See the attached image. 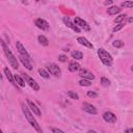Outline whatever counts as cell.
<instances>
[{
  "label": "cell",
  "mask_w": 133,
  "mask_h": 133,
  "mask_svg": "<svg viewBox=\"0 0 133 133\" xmlns=\"http://www.w3.org/2000/svg\"><path fill=\"white\" fill-rule=\"evenodd\" d=\"M125 133H133V128H129V129H126Z\"/></svg>",
  "instance_id": "33"
},
{
  "label": "cell",
  "mask_w": 133,
  "mask_h": 133,
  "mask_svg": "<svg viewBox=\"0 0 133 133\" xmlns=\"http://www.w3.org/2000/svg\"><path fill=\"white\" fill-rule=\"evenodd\" d=\"M47 69H48V71L50 72L51 75H54L55 77H60L61 75V71H60V69L57 65H55V64H48L47 65Z\"/></svg>",
  "instance_id": "4"
},
{
  "label": "cell",
  "mask_w": 133,
  "mask_h": 133,
  "mask_svg": "<svg viewBox=\"0 0 133 133\" xmlns=\"http://www.w3.org/2000/svg\"><path fill=\"white\" fill-rule=\"evenodd\" d=\"M67 94H68V96L71 98V99H73V100H78V99H79L78 94L75 93V92H73V90H69Z\"/></svg>",
  "instance_id": "25"
},
{
  "label": "cell",
  "mask_w": 133,
  "mask_h": 133,
  "mask_svg": "<svg viewBox=\"0 0 133 133\" xmlns=\"http://www.w3.org/2000/svg\"><path fill=\"white\" fill-rule=\"evenodd\" d=\"M27 104H28L29 108L31 109V111H33V113H34V114H37L38 116H41V115H42L40 108H39V107H38L37 105L34 104V103H33L32 101H30V100H27Z\"/></svg>",
  "instance_id": "12"
},
{
  "label": "cell",
  "mask_w": 133,
  "mask_h": 133,
  "mask_svg": "<svg viewBox=\"0 0 133 133\" xmlns=\"http://www.w3.org/2000/svg\"><path fill=\"white\" fill-rule=\"evenodd\" d=\"M112 45H113V47H115V48H122V47L124 46V42L121 41V40H115V41H113Z\"/></svg>",
  "instance_id": "27"
},
{
  "label": "cell",
  "mask_w": 133,
  "mask_h": 133,
  "mask_svg": "<svg viewBox=\"0 0 133 133\" xmlns=\"http://www.w3.org/2000/svg\"><path fill=\"white\" fill-rule=\"evenodd\" d=\"M77 42L80 44V45H82V46H84V47H87V48H90L92 49L94 46H93V44L90 43V42L87 40V39H85V38H83V37H79V38H77Z\"/></svg>",
  "instance_id": "13"
},
{
  "label": "cell",
  "mask_w": 133,
  "mask_h": 133,
  "mask_svg": "<svg viewBox=\"0 0 133 133\" xmlns=\"http://www.w3.org/2000/svg\"><path fill=\"white\" fill-rule=\"evenodd\" d=\"M39 74H40L41 77H43V78H45V79L50 78V75H49V73L47 71H45L44 69H40L39 70Z\"/></svg>",
  "instance_id": "22"
},
{
  "label": "cell",
  "mask_w": 133,
  "mask_h": 133,
  "mask_svg": "<svg viewBox=\"0 0 133 133\" xmlns=\"http://www.w3.org/2000/svg\"><path fill=\"white\" fill-rule=\"evenodd\" d=\"M14 78H15V81L17 82L18 85H20L21 87H24V86H25V84H26L25 81H24L22 78H21L19 75H14Z\"/></svg>",
  "instance_id": "19"
},
{
  "label": "cell",
  "mask_w": 133,
  "mask_h": 133,
  "mask_svg": "<svg viewBox=\"0 0 133 133\" xmlns=\"http://www.w3.org/2000/svg\"><path fill=\"white\" fill-rule=\"evenodd\" d=\"M24 78H25V81H26V83H27V84H28L33 90H37V92H38V90L40 89V86H39V84H38V83L36 82V81H34L32 78H31V77H29L28 75H24Z\"/></svg>",
  "instance_id": "10"
},
{
  "label": "cell",
  "mask_w": 133,
  "mask_h": 133,
  "mask_svg": "<svg viewBox=\"0 0 133 133\" xmlns=\"http://www.w3.org/2000/svg\"><path fill=\"white\" fill-rule=\"evenodd\" d=\"M51 131H52L53 133H65L64 131H61L60 129H58V128H55V127H51Z\"/></svg>",
  "instance_id": "32"
},
{
  "label": "cell",
  "mask_w": 133,
  "mask_h": 133,
  "mask_svg": "<svg viewBox=\"0 0 133 133\" xmlns=\"http://www.w3.org/2000/svg\"><path fill=\"white\" fill-rule=\"evenodd\" d=\"M131 70H132V71H133V66H132V68H131Z\"/></svg>",
  "instance_id": "37"
},
{
  "label": "cell",
  "mask_w": 133,
  "mask_h": 133,
  "mask_svg": "<svg viewBox=\"0 0 133 133\" xmlns=\"http://www.w3.org/2000/svg\"><path fill=\"white\" fill-rule=\"evenodd\" d=\"M124 25H125V23H122V24H118L117 26H115L114 28H113V32H116V31H118L120 29H122L123 27H124Z\"/></svg>",
  "instance_id": "30"
},
{
  "label": "cell",
  "mask_w": 133,
  "mask_h": 133,
  "mask_svg": "<svg viewBox=\"0 0 133 133\" xmlns=\"http://www.w3.org/2000/svg\"><path fill=\"white\" fill-rule=\"evenodd\" d=\"M122 8H133V1H124L121 3Z\"/></svg>",
  "instance_id": "28"
},
{
  "label": "cell",
  "mask_w": 133,
  "mask_h": 133,
  "mask_svg": "<svg viewBox=\"0 0 133 133\" xmlns=\"http://www.w3.org/2000/svg\"><path fill=\"white\" fill-rule=\"evenodd\" d=\"M21 107H22V111H23V113H24V115H25V117H26V120L29 122V124H30L39 133H43V131H42V128L40 127V125H39L38 122L36 121V118L32 116V114H31V112L29 111V109L27 108L24 104H21Z\"/></svg>",
  "instance_id": "1"
},
{
  "label": "cell",
  "mask_w": 133,
  "mask_h": 133,
  "mask_svg": "<svg viewBox=\"0 0 133 133\" xmlns=\"http://www.w3.org/2000/svg\"><path fill=\"white\" fill-rule=\"evenodd\" d=\"M79 76L82 77V79H87V80L95 79V75L86 69H80L79 70Z\"/></svg>",
  "instance_id": "5"
},
{
  "label": "cell",
  "mask_w": 133,
  "mask_h": 133,
  "mask_svg": "<svg viewBox=\"0 0 133 133\" xmlns=\"http://www.w3.org/2000/svg\"><path fill=\"white\" fill-rule=\"evenodd\" d=\"M34 23H36L37 27H39V28L42 29V30H49V27H50V25H49V23L47 22V21L42 19V18L37 19Z\"/></svg>",
  "instance_id": "7"
},
{
  "label": "cell",
  "mask_w": 133,
  "mask_h": 133,
  "mask_svg": "<svg viewBox=\"0 0 133 133\" xmlns=\"http://www.w3.org/2000/svg\"><path fill=\"white\" fill-rule=\"evenodd\" d=\"M111 3H112V1H111V0H110V1H105L104 2L105 5H108V4H111Z\"/></svg>",
  "instance_id": "34"
},
{
  "label": "cell",
  "mask_w": 133,
  "mask_h": 133,
  "mask_svg": "<svg viewBox=\"0 0 133 133\" xmlns=\"http://www.w3.org/2000/svg\"><path fill=\"white\" fill-rule=\"evenodd\" d=\"M64 22H65V24H66L68 27L72 28L74 31H76V32H80V28H79V27L77 26V25H75L74 23H72L68 17H65V18H64Z\"/></svg>",
  "instance_id": "14"
},
{
  "label": "cell",
  "mask_w": 133,
  "mask_h": 133,
  "mask_svg": "<svg viewBox=\"0 0 133 133\" xmlns=\"http://www.w3.org/2000/svg\"><path fill=\"white\" fill-rule=\"evenodd\" d=\"M20 61L23 64V66L27 69V70H29V71H31L32 70V65L30 64V60L28 58H26L25 56H22V55H20Z\"/></svg>",
  "instance_id": "15"
},
{
  "label": "cell",
  "mask_w": 133,
  "mask_h": 133,
  "mask_svg": "<svg viewBox=\"0 0 133 133\" xmlns=\"http://www.w3.org/2000/svg\"><path fill=\"white\" fill-rule=\"evenodd\" d=\"M87 96L89 98H97L98 97V94L96 92H93V90H89V92H87Z\"/></svg>",
  "instance_id": "29"
},
{
  "label": "cell",
  "mask_w": 133,
  "mask_h": 133,
  "mask_svg": "<svg viewBox=\"0 0 133 133\" xmlns=\"http://www.w3.org/2000/svg\"><path fill=\"white\" fill-rule=\"evenodd\" d=\"M129 22H133V18H129Z\"/></svg>",
  "instance_id": "36"
},
{
  "label": "cell",
  "mask_w": 133,
  "mask_h": 133,
  "mask_svg": "<svg viewBox=\"0 0 133 133\" xmlns=\"http://www.w3.org/2000/svg\"><path fill=\"white\" fill-rule=\"evenodd\" d=\"M1 47H2V50H3L4 54H5V56L8 57V59H9L10 65H11L14 69H16V70H17V69L19 68L18 60H17V58H16L15 55H14V54L12 53V51L9 49V47L6 46V44H5V42H4V41H1Z\"/></svg>",
  "instance_id": "2"
},
{
  "label": "cell",
  "mask_w": 133,
  "mask_h": 133,
  "mask_svg": "<svg viewBox=\"0 0 133 133\" xmlns=\"http://www.w3.org/2000/svg\"><path fill=\"white\" fill-rule=\"evenodd\" d=\"M121 11H122L121 8H118V6H116V5H113V6H110V8H108L107 13L109 14V15L112 16V15H116V14L121 13Z\"/></svg>",
  "instance_id": "18"
},
{
  "label": "cell",
  "mask_w": 133,
  "mask_h": 133,
  "mask_svg": "<svg viewBox=\"0 0 133 133\" xmlns=\"http://www.w3.org/2000/svg\"><path fill=\"white\" fill-rule=\"evenodd\" d=\"M87 133H98V132H96V131H94V130H89Z\"/></svg>",
  "instance_id": "35"
},
{
  "label": "cell",
  "mask_w": 133,
  "mask_h": 133,
  "mask_svg": "<svg viewBox=\"0 0 133 133\" xmlns=\"http://www.w3.org/2000/svg\"><path fill=\"white\" fill-rule=\"evenodd\" d=\"M14 133H17V132H14Z\"/></svg>",
  "instance_id": "39"
},
{
  "label": "cell",
  "mask_w": 133,
  "mask_h": 133,
  "mask_svg": "<svg viewBox=\"0 0 133 133\" xmlns=\"http://www.w3.org/2000/svg\"><path fill=\"white\" fill-rule=\"evenodd\" d=\"M126 15H121V16H118L114 19V22L115 23H118V24H122V23H125V21H126Z\"/></svg>",
  "instance_id": "23"
},
{
  "label": "cell",
  "mask_w": 133,
  "mask_h": 133,
  "mask_svg": "<svg viewBox=\"0 0 133 133\" xmlns=\"http://www.w3.org/2000/svg\"><path fill=\"white\" fill-rule=\"evenodd\" d=\"M103 118H104V121L108 123V124H114L116 122V116L114 113L112 112H110V111H107V112H105L103 114Z\"/></svg>",
  "instance_id": "9"
},
{
  "label": "cell",
  "mask_w": 133,
  "mask_h": 133,
  "mask_svg": "<svg viewBox=\"0 0 133 133\" xmlns=\"http://www.w3.org/2000/svg\"><path fill=\"white\" fill-rule=\"evenodd\" d=\"M74 22H75V24L76 25H78V26H80V27H82L84 30H90V27H89V25L87 24V22L86 21H84L83 19H81V18H79V17H75V20H74Z\"/></svg>",
  "instance_id": "11"
},
{
  "label": "cell",
  "mask_w": 133,
  "mask_h": 133,
  "mask_svg": "<svg viewBox=\"0 0 133 133\" xmlns=\"http://www.w3.org/2000/svg\"><path fill=\"white\" fill-rule=\"evenodd\" d=\"M3 72H4V75L6 76V78H8V80L11 83H13V84L17 87V84L15 83V78H14V75H12V73H11V71L9 70V68H4L3 69Z\"/></svg>",
  "instance_id": "16"
},
{
  "label": "cell",
  "mask_w": 133,
  "mask_h": 133,
  "mask_svg": "<svg viewBox=\"0 0 133 133\" xmlns=\"http://www.w3.org/2000/svg\"><path fill=\"white\" fill-rule=\"evenodd\" d=\"M82 109L84 110L85 112L89 113V114H97V112H98L97 109H96V107L94 106V105L89 104V103H87V102H84V103H83Z\"/></svg>",
  "instance_id": "8"
},
{
  "label": "cell",
  "mask_w": 133,
  "mask_h": 133,
  "mask_svg": "<svg viewBox=\"0 0 133 133\" xmlns=\"http://www.w3.org/2000/svg\"><path fill=\"white\" fill-rule=\"evenodd\" d=\"M80 69V66L78 62H76L75 60H72L69 62V71L70 72H75V71H78Z\"/></svg>",
  "instance_id": "17"
},
{
  "label": "cell",
  "mask_w": 133,
  "mask_h": 133,
  "mask_svg": "<svg viewBox=\"0 0 133 133\" xmlns=\"http://www.w3.org/2000/svg\"><path fill=\"white\" fill-rule=\"evenodd\" d=\"M38 40H39L41 45H43V46H48L49 45V41H48V39L45 36H42V34H41V36L38 37Z\"/></svg>",
  "instance_id": "21"
},
{
  "label": "cell",
  "mask_w": 133,
  "mask_h": 133,
  "mask_svg": "<svg viewBox=\"0 0 133 133\" xmlns=\"http://www.w3.org/2000/svg\"><path fill=\"white\" fill-rule=\"evenodd\" d=\"M79 85L80 86H90L92 85V81L87 79H81L79 81Z\"/></svg>",
  "instance_id": "24"
},
{
  "label": "cell",
  "mask_w": 133,
  "mask_h": 133,
  "mask_svg": "<svg viewBox=\"0 0 133 133\" xmlns=\"http://www.w3.org/2000/svg\"><path fill=\"white\" fill-rule=\"evenodd\" d=\"M71 54H72V57L75 58V59H77V60H80V59L83 58V54H82V52H80V51L75 50V51H72Z\"/></svg>",
  "instance_id": "20"
},
{
  "label": "cell",
  "mask_w": 133,
  "mask_h": 133,
  "mask_svg": "<svg viewBox=\"0 0 133 133\" xmlns=\"http://www.w3.org/2000/svg\"><path fill=\"white\" fill-rule=\"evenodd\" d=\"M67 56H66V55H64V54H61V55H59V56H58V60L59 61H61V62H66L67 61Z\"/></svg>",
  "instance_id": "31"
},
{
  "label": "cell",
  "mask_w": 133,
  "mask_h": 133,
  "mask_svg": "<svg viewBox=\"0 0 133 133\" xmlns=\"http://www.w3.org/2000/svg\"><path fill=\"white\" fill-rule=\"evenodd\" d=\"M98 55H99V57H100L101 61L103 62V65L107 66V67L112 66L113 58L111 56V54L109 52H107L104 48H100L99 50H98Z\"/></svg>",
  "instance_id": "3"
},
{
  "label": "cell",
  "mask_w": 133,
  "mask_h": 133,
  "mask_svg": "<svg viewBox=\"0 0 133 133\" xmlns=\"http://www.w3.org/2000/svg\"><path fill=\"white\" fill-rule=\"evenodd\" d=\"M0 133H3V132H2V131H1V132H0Z\"/></svg>",
  "instance_id": "38"
},
{
  "label": "cell",
  "mask_w": 133,
  "mask_h": 133,
  "mask_svg": "<svg viewBox=\"0 0 133 133\" xmlns=\"http://www.w3.org/2000/svg\"><path fill=\"white\" fill-rule=\"evenodd\" d=\"M101 84L105 87H108V86H110V81L106 78V77H102L101 78Z\"/></svg>",
  "instance_id": "26"
},
{
  "label": "cell",
  "mask_w": 133,
  "mask_h": 133,
  "mask_svg": "<svg viewBox=\"0 0 133 133\" xmlns=\"http://www.w3.org/2000/svg\"><path fill=\"white\" fill-rule=\"evenodd\" d=\"M16 48H17L18 52L20 53V55H22V56H25L26 58H28V59L30 60V56H29L28 52L26 51L25 47H24V46L22 45V43H21L20 41H17V43H16Z\"/></svg>",
  "instance_id": "6"
}]
</instances>
